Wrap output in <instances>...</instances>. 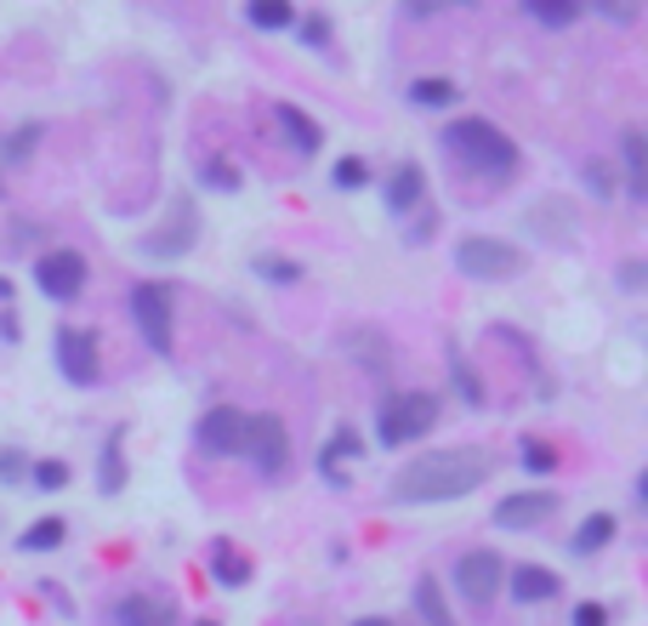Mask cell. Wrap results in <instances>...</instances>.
I'll use <instances>...</instances> for the list:
<instances>
[{
  "mask_svg": "<svg viewBox=\"0 0 648 626\" xmlns=\"http://www.w3.org/2000/svg\"><path fill=\"white\" fill-rule=\"evenodd\" d=\"M495 479V455L490 450H432L416 455L393 473V502L404 507H432V502H455L466 490Z\"/></svg>",
  "mask_w": 648,
  "mask_h": 626,
  "instance_id": "6da1fadb",
  "label": "cell"
},
{
  "mask_svg": "<svg viewBox=\"0 0 648 626\" xmlns=\"http://www.w3.org/2000/svg\"><path fill=\"white\" fill-rule=\"evenodd\" d=\"M443 149H450L461 166L472 172H484V177H506V172H518V143L506 138L501 125L490 120H455V125H443Z\"/></svg>",
  "mask_w": 648,
  "mask_h": 626,
  "instance_id": "7a4b0ae2",
  "label": "cell"
},
{
  "mask_svg": "<svg viewBox=\"0 0 648 626\" xmlns=\"http://www.w3.org/2000/svg\"><path fill=\"white\" fill-rule=\"evenodd\" d=\"M455 268L466 274V279H518L524 268H529V256L518 251V245H506V240H490V234H472V240H461L455 245Z\"/></svg>",
  "mask_w": 648,
  "mask_h": 626,
  "instance_id": "3957f363",
  "label": "cell"
},
{
  "mask_svg": "<svg viewBox=\"0 0 648 626\" xmlns=\"http://www.w3.org/2000/svg\"><path fill=\"white\" fill-rule=\"evenodd\" d=\"M432 421H438V399H432V393H393L382 421H375V433H382V444H416Z\"/></svg>",
  "mask_w": 648,
  "mask_h": 626,
  "instance_id": "277c9868",
  "label": "cell"
},
{
  "mask_svg": "<svg viewBox=\"0 0 648 626\" xmlns=\"http://www.w3.org/2000/svg\"><path fill=\"white\" fill-rule=\"evenodd\" d=\"M239 455H251L267 479H279V473L290 468V433H285V421H279V416H251Z\"/></svg>",
  "mask_w": 648,
  "mask_h": 626,
  "instance_id": "5b68a950",
  "label": "cell"
},
{
  "mask_svg": "<svg viewBox=\"0 0 648 626\" xmlns=\"http://www.w3.org/2000/svg\"><path fill=\"white\" fill-rule=\"evenodd\" d=\"M194 240H199V211H194L188 194H177V200H171V211H165V222H160V234L143 240V256L177 262L183 251H194Z\"/></svg>",
  "mask_w": 648,
  "mask_h": 626,
  "instance_id": "8992f818",
  "label": "cell"
},
{
  "mask_svg": "<svg viewBox=\"0 0 648 626\" xmlns=\"http://www.w3.org/2000/svg\"><path fill=\"white\" fill-rule=\"evenodd\" d=\"M501 586H506V564L495 552H461L455 558V592L472 609H490Z\"/></svg>",
  "mask_w": 648,
  "mask_h": 626,
  "instance_id": "52a82bcc",
  "label": "cell"
},
{
  "mask_svg": "<svg viewBox=\"0 0 648 626\" xmlns=\"http://www.w3.org/2000/svg\"><path fill=\"white\" fill-rule=\"evenodd\" d=\"M131 314H136V331H143L149 337V348L165 359L171 348H177V342H171V290L165 285H136L131 290Z\"/></svg>",
  "mask_w": 648,
  "mask_h": 626,
  "instance_id": "ba28073f",
  "label": "cell"
},
{
  "mask_svg": "<svg viewBox=\"0 0 648 626\" xmlns=\"http://www.w3.org/2000/svg\"><path fill=\"white\" fill-rule=\"evenodd\" d=\"M34 285H41L52 303H75L86 290V256L80 251H46L34 262Z\"/></svg>",
  "mask_w": 648,
  "mask_h": 626,
  "instance_id": "9c48e42d",
  "label": "cell"
},
{
  "mask_svg": "<svg viewBox=\"0 0 648 626\" xmlns=\"http://www.w3.org/2000/svg\"><path fill=\"white\" fill-rule=\"evenodd\" d=\"M52 353H57L63 376L75 382V387H91V382L102 376V371H97V342H91V331H75V325H57Z\"/></svg>",
  "mask_w": 648,
  "mask_h": 626,
  "instance_id": "30bf717a",
  "label": "cell"
},
{
  "mask_svg": "<svg viewBox=\"0 0 648 626\" xmlns=\"http://www.w3.org/2000/svg\"><path fill=\"white\" fill-rule=\"evenodd\" d=\"M245 410H233V405H217V410H205V421L194 427V439L199 450H211V455H239V444H245Z\"/></svg>",
  "mask_w": 648,
  "mask_h": 626,
  "instance_id": "8fae6325",
  "label": "cell"
},
{
  "mask_svg": "<svg viewBox=\"0 0 648 626\" xmlns=\"http://www.w3.org/2000/svg\"><path fill=\"white\" fill-rule=\"evenodd\" d=\"M552 513H558L552 490H524V496H506L495 507V524H501V530H535V524H546Z\"/></svg>",
  "mask_w": 648,
  "mask_h": 626,
  "instance_id": "7c38bea8",
  "label": "cell"
},
{
  "mask_svg": "<svg viewBox=\"0 0 648 626\" xmlns=\"http://www.w3.org/2000/svg\"><path fill=\"white\" fill-rule=\"evenodd\" d=\"M120 626H177V604L165 592H131L120 604Z\"/></svg>",
  "mask_w": 648,
  "mask_h": 626,
  "instance_id": "4fadbf2b",
  "label": "cell"
},
{
  "mask_svg": "<svg viewBox=\"0 0 648 626\" xmlns=\"http://www.w3.org/2000/svg\"><path fill=\"white\" fill-rule=\"evenodd\" d=\"M512 598L518 604H546V598H558L563 592V581L552 575V570H540V564H512Z\"/></svg>",
  "mask_w": 648,
  "mask_h": 626,
  "instance_id": "5bb4252c",
  "label": "cell"
},
{
  "mask_svg": "<svg viewBox=\"0 0 648 626\" xmlns=\"http://www.w3.org/2000/svg\"><path fill=\"white\" fill-rule=\"evenodd\" d=\"M421 194H427L421 166H398V172L387 177V206H393V211H416V206H421Z\"/></svg>",
  "mask_w": 648,
  "mask_h": 626,
  "instance_id": "9a60e30c",
  "label": "cell"
},
{
  "mask_svg": "<svg viewBox=\"0 0 648 626\" xmlns=\"http://www.w3.org/2000/svg\"><path fill=\"white\" fill-rule=\"evenodd\" d=\"M614 530H620V524H614V513H592V518H580V530H574V552L580 558H592V552H603L608 541H614Z\"/></svg>",
  "mask_w": 648,
  "mask_h": 626,
  "instance_id": "2e32d148",
  "label": "cell"
},
{
  "mask_svg": "<svg viewBox=\"0 0 648 626\" xmlns=\"http://www.w3.org/2000/svg\"><path fill=\"white\" fill-rule=\"evenodd\" d=\"M416 609H421V626H455L450 604H443V586H438L432 575L416 581Z\"/></svg>",
  "mask_w": 648,
  "mask_h": 626,
  "instance_id": "e0dca14e",
  "label": "cell"
},
{
  "mask_svg": "<svg viewBox=\"0 0 648 626\" xmlns=\"http://www.w3.org/2000/svg\"><path fill=\"white\" fill-rule=\"evenodd\" d=\"M279 125L290 131V143H296L301 154H319V138H325V131H319L314 120H307L296 103H279Z\"/></svg>",
  "mask_w": 648,
  "mask_h": 626,
  "instance_id": "ac0fdd59",
  "label": "cell"
},
{
  "mask_svg": "<svg viewBox=\"0 0 648 626\" xmlns=\"http://www.w3.org/2000/svg\"><path fill=\"white\" fill-rule=\"evenodd\" d=\"M63 536H68L63 518H34L29 530L18 536V547H23V552H52V547H63Z\"/></svg>",
  "mask_w": 648,
  "mask_h": 626,
  "instance_id": "d6986e66",
  "label": "cell"
},
{
  "mask_svg": "<svg viewBox=\"0 0 648 626\" xmlns=\"http://www.w3.org/2000/svg\"><path fill=\"white\" fill-rule=\"evenodd\" d=\"M620 149H626V194H648V160H642V131H626L620 138Z\"/></svg>",
  "mask_w": 648,
  "mask_h": 626,
  "instance_id": "ffe728a7",
  "label": "cell"
},
{
  "mask_svg": "<svg viewBox=\"0 0 648 626\" xmlns=\"http://www.w3.org/2000/svg\"><path fill=\"white\" fill-rule=\"evenodd\" d=\"M529 222H546L540 234L558 240V234H569V228H574V206H569V200H540V206L529 211Z\"/></svg>",
  "mask_w": 648,
  "mask_h": 626,
  "instance_id": "44dd1931",
  "label": "cell"
},
{
  "mask_svg": "<svg viewBox=\"0 0 648 626\" xmlns=\"http://www.w3.org/2000/svg\"><path fill=\"white\" fill-rule=\"evenodd\" d=\"M211 575H217L222 586H245V581H251V564H245V558H239L228 541H217V552H211Z\"/></svg>",
  "mask_w": 648,
  "mask_h": 626,
  "instance_id": "7402d4cb",
  "label": "cell"
},
{
  "mask_svg": "<svg viewBox=\"0 0 648 626\" xmlns=\"http://www.w3.org/2000/svg\"><path fill=\"white\" fill-rule=\"evenodd\" d=\"M409 103H416V109H443V103H455V80L427 75V80L409 86Z\"/></svg>",
  "mask_w": 648,
  "mask_h": 626,
  "instance_id": "603a6c76",
  "label": "cell"
},
{
  "mask_svg": "<svg viewBox=\"0 0 648 626\" xmlns=\"http://www.w3.org/2000/svg\"><path fill=\"white\" fill-rule=\"evenodd\" d=\"M120 439H125V433H114V439H109V450H102V468H97V484L109 490V496L125 484V455H120Z\"/></svg>",
  "mask_w": 648,
  "mask_h": 626,
  "instance_id": "cb8c5ba5",
  "label": "cell"
},
{
  "mask_svg": "<svg viewBox=\"0 0 648 626\" xmlns=\"http://www.w3.org/2000/svg\"><path fill=\"white\" fill-rule=\"evenodd\" d=\"M251 23H256V29H290V23H296V7H290V0H256V7H251Z\"/></svg>",
  "mask_w": 648,
  "mask_h": 626,
  "instance_id": "d4e9b609",
  "label": "cell"
},
{
  "mask_svg": "<svg viewBox=\"0 0 648 626\" xmlns=\"http://www.w3.org/2000/svg\"><path fill=\"white\" fill-rule=\"evenodd\" d=\"M529 12H535L546 29H569V23L580 18V7H574V0H529Z\"/></svg>",
  "mask_w": 648,
  "mask_h": 626,
  "instance_id": "484cf974",
  "label": "cell"
},
{
  "mask_svg": "<svg viewBox=\"0 0 648 626\" xmlns=\"http://www.w3.org/2000/svg\"><path fill=\"white\" fill-rule=\"evenodd\" d=\"M558 444H540V439H524V468L529 473H558Z\"/></svg>",
  "mask_w": 648,
  "mask_h": 626,
  "instance_id": "4316f807",
  "label": "cell"
},
{
  "mask_svg": "<svg viewBox=\"0 0 648 626\" xmlns=\"http://www.w3.org/2000/svg\"><path fill=\"white\" fill-rule=\"evenodd\" d=\"M330 177H336V188H364V183H370L364 160H353V154H348V160H336V172H330Z\"/></svg>",
  "mask_w": 648,
  "mask_h": 626,
  "instance_id": "83f0119b",
  "label": "cell"
},
{
  "mask_svg": "<svg viewBox=\"0 0 648 626\" xmlns=\"http://www.w3.org/2000/svg\"><path fill=\"white\" fill-rule=\"evenodd\" d=\"M455 387H461L466 405H484V382H477V371L466 365V359H455Z\"/></svg>",
  "mask_w": 648,
  "mask_h": 626,
  "instance_id": "f1b7e54d",
  "label": "cell"
},
{
  "mask_svg": "<svg viewBox=\"0 0 648 626\" xmlns=\"http://www.w3.org/2000/svg\"><path fill=\"white\" fill-rule=\"evenodd\" d=\"M34 484H41V490H63L68 484V461H34Z\"/></svg>",
  "mask_w": 648,
  "mask_h": 626,
  "instance_id": "f546056e",
  "label": "cell"
},
{
  "mask_svg": "<svg viewBox=\"0 0 648 626\" xmlns=\"http://www.w3.org/2000/svg\"><path fill=\"white\" fill-rule=\"evenodd\" d=\"M34 143H41V125H23V131H12V138H7V160H29V154H34Z\"/></svg>",
  "mask_w": 648,
  "mask_h": 626,
  "instance_id": "4dcf8cb0",
  "label": "cell"
},
{
  "mask_svg": "<svg viewBox=\"0 0 648 626\" xmlns=\"http://www.w3.org/2000/svg\"><path fill=\"white\" fill-rule=\"evenodd\" d=\"M364 444H359V433H353V427H336V439L325 444V461H336V455H359Z\"/></svg>",
  "mask_w": 648,
  "mask_h": 626,
  "instance_id": "1f68e13d",
  "label": "cell"
},
{
  "mask_svg": "<svg viewBox=\"0 0 648 626\" xmlns=\"http://www.w3.org/2000/svg\"><path fill=\"white\" fill-rule=\"evenodd\" d=\"M256 274H262V279H273V285H290V279H301L296 262H273V256H267V262H256Z\"/></svg>",
  "mask_w": 648,
  "mask_h": 626,
  "instance_id": "d6a6232c",
  "label": "cell"
},
{
  "mask_svg": "<svg viewBox=\"0 0 648 626\" xmlns=\"http://www.w3.org/2000/svg\"><path fill=\"white\" fill-rule=\"evenodd\" d=\"M586 183H592V194H603V200L614 194V172L603 166V160H586Z\"/></svg>",
  "mask_w": 648,
  "mask_h": 626,
  "instance_id": "836d02e7",
  "label": "cell"
},
{
  "mask_svg": "<svg viewBox=\"0 0 648 626\" xmlns=\"http://www.w3.org/2000/svg\"><path fill=\"white\" fill-rule=\"evenodd\" d=\"M205 183L211 188H239V172L228 166V160H211V166H205Z\"/></svg>",
  "mask_w": 648,
  "mask_h": 626,
  "instance_id": "e575fe53",
  "label": "cell"
},
{
  "mask_svg": "<svg viewBox=\"0 0 648 626\" xmlns=\"http://www.w3.org/2000/svg\"><path fill=\"white\" fill-rule=\"evenodd\" d=\"M301 41H307V46H325V41H330V23H325L319 12H314V18H301Z\"/></svg>",
  "mask_w": 648,
  "mask_h": 626,
  "instance_id": "d590c367",
  "label": "cell"
},
{
  "mask_svg": "<svg viewBox=\"0 0 648 626\" xmlns=\"http://www.w3.org/2000/svg\"><path fill=\"white\" fill-rule=\"evenodd\" d=\"M574 626H608V609L603 604H580L574 609Z\"/></svg>",
  "mask_w": 648,
  "mask_h": 626,
  "instance_id": "8d00e7d4",
  "label": "cell"
},
{
  "mask_svg": "<svg viewBox=\"0 0 648 626\" xmlns=\"http://www.w3.org/2000/svg\"><path fill=\"white\" fill-rule=\"evenodd\" d=\"M642 274H648L642 262H626V268H620V285H626V290H642Z\"/></svg>",
  "mask_w": 648,
  "mask_h": 626,
  "instance_id": "74e56055",
  "label": "cell"
},
{
  "mask_svg": "<svg viewBox=\"0 0 648 626\" xmlns=\"http://www.w3.org/2000/svg\"><path fill=\"white\" fill-rule=\"evenodd\" d=\"M23 473V461L18 455H0V479H18Z\"/></svg>",
  "mask_w": 648,
  "mask_h": 626,
  "instance_id": "f35d334b",
  "label": "cell"
},
{
  "mask_svg": "<svg viewBox=\"0 0 648 626\" xmlns=\"http://www.w3.org/2000/svg\"><path fill=\"white\" fill-rule=\"evenodd\" d=\"M353 626H393L387 615H364V620H353Z\"/></svg>",
  "mask_w": 648,
  "mask_h": 626,
  "instance_id": "ab89813d",
  "label": "cell"
},
{
  "mask_svg": "<svg viewBox=\"0 0 648 626\" xmlns=\"http://www.w3.org/2000/svg\"><path fill=\"white\" fill-rule=\"evenodd\" d=\"M199 626H217V620H199Z\"/></svg>",
  "mask_w": 648,
  "mask_h": 626,
  "instance_id": "60d3db41",
  "label": "cell"
}]
</instances>
